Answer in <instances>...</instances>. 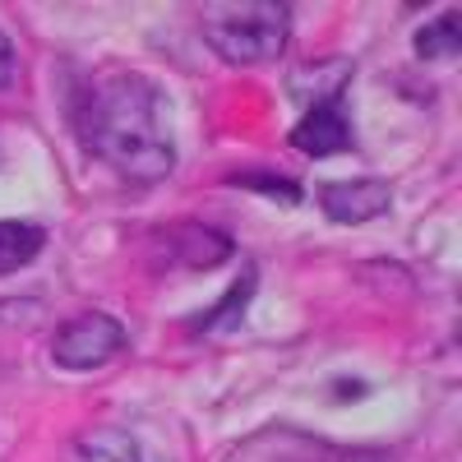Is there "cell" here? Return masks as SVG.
<instances>
[{
  "instance_id": "cell-9",
  "label": "cell",
  "mask_w": 462,
  "mask_h": 462,
  "mask_svg": "<svg viewBox=\"0 0 462 462\" xmlns=\"http://www.w3.org/2000/svg\"><path fill=\"white\" fill-rule=\"evenodd\" d=\"M457 47H462V32H457V14L453 10H444L439 19H430L426 28L416 32V51L426 60H448V56H457Z\"/></svg>"
},
{
  "instance_id": "cell-3",
  "label": "cell",
  "mask_w": 462,
  "mask_h": 462,
  "mask_svg": "<svg viewBox=\"0 0 462 462\" xmlns=\"http://www.w3.org/2000/svg\"><path fill=\"white\" fill-rule=\"evenodd\" d=\"M121 346H125V324L121 319H111L102 310H84V315L65 319L51 333V361L60 370H79L84 374V370L106 365Z\"/></svg>"
},
{
  "instance_id": "cell-6",
  "label": "cell",
  "mask_w": 462,
  "mask_h": 462,
  "mask_svg": "<svg viewBox=\"0 0 462 462\" xmlns=\"http://www.w3.org/2000/svg\"><path fill=\"white\" fill-rule=\"evenodd\" d=\"M60 462H143L139 439L121 426H93L84 435H74Z\"/></svg>"
},
{
  "instance_id": "cell-12",
  "label": "cell",
  "mask_w": 462,
  "mask_h": 462,
  "mask_svg": "<svg viewBox=\"0 0 462 462\" xmlns=\"http://www.w3.org/2000/svg\"><path fill=\"white\" fill-rule=\"evenodd\" d=\"M10 84H14V42L0 32V88H10Z\"/></svg>"
},
{
  "instance_id": "cell-7",
  "label": "cell",
  "mask_w": 462,
  "mask_h": 462,
  "mask_svg": "<svg viewBox=\"0 0 462 462\" xmlns=\"http://www.w3.org/2000/svg\"><path fill=\"white\" fill-rule=\"evenodd\" d=\"M167 254L185 268H213L231 254V241L213 226H199V222H185V226H171L167 231Z\"/></svg>"
},
{
  "instance_id": "cell-2",
  "label": "cell",
  "mask_w": 462,
  "mask_h": 462,
  "mask_svg": "<svg viewBox=\"0 0 462 462\" xmlns=\"http://www.w3.org/2000/svg\"><path fill=\"white\" fill-rule=\"evenodd\" d=\"M291 37V10L273 0H231L204 10V42L231 65L278 60Z\"/></svg>"
},
{
  "instance_id": "cell-10",
  "label": "cell",
  "mask_w": 462,
  "mask_h": 462,
  "mask_svg": "<svg viewBox=\"0 0 462 462\" xmlns=\"http://www.w3.org/2000/svg\"><path fill=\"white\" fill-rule=\"evenodd\" d=\"M254 296V268H245V278L236 282V287H231L217 305H213V310L195 324L199 333H213V328H222V324H231V319H236V310H245V300Z\"/></svg>"
},
{
  "instance_id": "cell-5",
  "label": "cell",
  "mask_w": 462,
  "mask_h": 462,
  "mask_svg": "<svg viewBox=\"0 0 462 462\" xmlns=\"http://www.w3.org/2000/svg\"><path fill=\"white\" fill-rule=\"evenodd\" d=\"M291 143L300 152H310V158H328V152H342L352 143V121H346V111L337 97H319L310 111L300 116V125L291 130Z\"/></svg>"
},
{
  "instance_id": "cell-11",
  "label": "cell",
  "mask_w": 462,
  "mask_h": 462,
  "mask_svg": "<svg viewBox=\"0 0 462 462\" xmlns=\"http://www.w3.org/2000/svg\"><path fill=\"white\" fill-rule=\"evenodd\" d=\"M231 185H254V189H268V195H282L287 204L300 199V189L291 180H273V176H231Z\"/></svg>"
},
{
  "instance_id": "cell-1",
  "label": "cell",
  "mask_w": 462,
  "mask_h": 462,
  "mask_svg": "<svg viewBox=\"0 0 462 462\" xmlns=\"http://www.w3.org/2000/svg\"><path fill=\"white\" fill-rule=\"evenodd\" d=\"M79 139L93 158L130 180H162L176 167L162 88L134 69L106 74L79 102Z\"/></svg>"
},
{
  "instance_id": "cell-8",
  "label": "cell",
  "mask_w": 462,
  "mask_h": 462,
  "mask_svg": "<svg viewBox=\"0 0 462 462\" xmlns=\"http://www.w3.org/2000/svg\"><path fill=\"white\" fill-rule=\"evenodd\" d=\"M47 245V231L37 222H14L0 217V273H19L23 263H32Z\"/></svg>"
},
{
  "instance_id": "cell-4",
  "label": "cell",
  "mask_w": 462,
  "mask_h": 462,
  "mask_svg": "<svg viewBox=\"0 0 462 462\" xmlns=\"http://www.w3.org/2000/svg\"><path fill=\"white\" fill-rule=\"evenodd\" d=\"M319 204L333 222L356 226V222H370L379 213H389L393 189H389V180H333V185L319 189Z\"/></svg>"
}]
</instances>
